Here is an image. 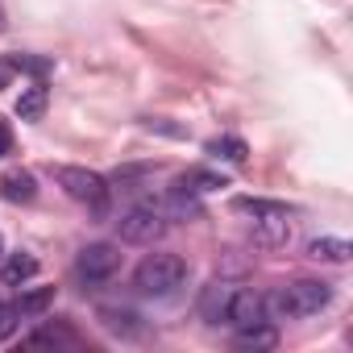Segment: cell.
<instances>
[{"label": "cell", "instance_id": "6da1fadb", "mask_svg": "<svg viewBox=\"0 0 353 353\" xmlns=\"http://www.w3.org/2000/svg\"><path fill=\"white\" fill-rule=\"evenodd\" d=\"M262 299H266V320L270 324L307 320V316H316V312H324L332 303V287L320 283V279H295V283H287V287H279V291H270Z\"/></svg>", "mask_w": 353, "mask_h": 353}, {"label": "cell", "instance_id": "7a4b0ae2", "mask_svg": "<svg viewBox=\"0 0 353 353\" xmlns=\"http://www.w3.org/2000/svg\"><path fill=\"white\" fill-rule=\"evenodd\" d=\"M183 283H188V262L179 254H150L133 270V287L145 299H170V295H179Z\"/></svg>", "mask_w": 353, "mask_h": 353}, {"label": "cell", "instance_id": "3957f363", "mask_svg": "<svg viewBox=\"0 0 353 353\" xmlns=\"http://www.w3.org/2000/svg\"><path fill=\"white\" fill-rule=\"evenodd\" d=\"M237 212L254 216V245L279 250L291 241V212L274 200H237Z\"/></svg>", "mask_w": 353, "mask_h": 353}, {"label": "cell", "instance_id": "277c9868", "mask_svg": "<svg viewBox=\"0 0 353 353\" xmlns=\"http://www.w3.org/2000/svg\"><path fill=\"white\" fill-rule=\"evenodd\" d=\"M54 179H59V188H63L75 204L92 208L96 216H104V212H108L112 188H108L104 174H96V170H88V166H59V170H54Z\"/></svg>", "mask_w": 353, "mask_h": 353}, {"label": "cell", "instance_id": "5b68a950", "mask_svg": "<svg viewBox=\"0 0 353 353\" xmlns=\"http://www.w3.org/2000/svg\"><path fill=\"white\" fill-rule=\"evenodd\" d=\"M166 216H162V208L158 204H133L129 212H121V221H117V233H121V241H129V245H154L162 233H166Z\"/></svg>", "mask_w": 353, "mask_h": 353}, {"label": "cell", "instance_id": "8992f818", "mask_svg": "<svg viewBox=\"0 0 353 353\" xmlns=\"http://www.w3.org/2000/svg\"><path fill=\"white\" fill-rule=\"evenodd\" d=\"M117 270H121V250L112 241H92L75 258V274H79L83 287H104Z\"/></svg>", "mask_w": 353, "mask_h": 353}, {"label": "cell", "instance_id": "52a82bcc", "mask_svg": "<svg viewBox=\"0 0 353 353\" xmlns=\"http://www.w3.org/2000/svg\"><path fill=\"white\" fill-rule=\"evenodd\" d=\"M225 324H233V328L266 324V299H262L258 291H250V287H237V291H233V303H229V312H225Z\"/></svg>", "mask_w": 353, "mask_h": 353}, {"label": "cell", "instance_id": "ba28073f", "mask_svg": "<svg viewBox=\"0 0 353 353\" xmlns=\"http://www.w3.org/2000/svg\"><path fill=\"white\" fill-rule=\"evenodd\" d=\"M233 291H237V283L212 279V283L200 291V316H204L208 324H225V312H229V303H233Z\"/></svg>", "mask_w": 353, "mask_h": 353}, {"label": "cell", "instance_id": "9c48e42d", "mask_svg": "<svg viewBox=\"0 0 353 353\" xmlns=\"http://www.w3.org/2000/svg\"><path fill=\"white\" fill-rule=\"evenodd\" d=\"M0 196H5L9 204H34L38 200L34 170H5V174H0Z\"/></svg>", "mask_w": 353, "mask_h": 353}, {"label": "cell", "instance_id": "30bf717a", "mask_svg": "<svg viewBox=\"0 0 353 353\" xmlns=\"http://www.w3.org/2000/svg\"><path fill=\"white\" fill-rule=\"evenodd\" d=\"M158 208H162V216H166V221H196V216L204 212L200 196H192V192H183V188H170V192H166V200H162Z\"/></svg>", "mask_w": 353, "mask_h": 353}, {"label": "cell", "instance_id": "8fae6325", "mask_svg": "<svg viewBox=\"0 0 353 353\" xmlns=\"http://www.w3.org/2000/svg\"><path fill=\"white\" fill-rule=\"evenodd\" d=\"M38 274V258L34 254H5L0 258V283L5 287H26Z\"/></svg>", "mask_w": 353, "mask_h": 353}, {"label": "cell", "instance_id": "7c38bea8", "mask_svg": "<svg viewBox=\"0 0 353 353\" xmlns=\"http://www.w3.org/2000/svg\"><path fill=\"white\" fill-rule=\"evenodd\" d=\"M307 258L312 262H332V266H345L353 258V245L345 237H312L307 241Z\"/></svg>", "mask_w": 353, "mask_h": 353}, {"label": "cell", "instance_id": "4fadbf2b", "mask_svg": "<svg viewBox=\"0 0 353 353\" xmlns=\"http://www.w3.org/2000/svg\"><path fill=\"white\" fill-rule=\"evenodd\" d=\"M63 345H75V328L71 324H42L38 332L26 336V349H63Z\"/></svg>", "mask_w": 353, "mask_h": 353}, {"label": "cell", "instance_id": "5bb4252c", "mask_svg": "<svg viewBox=\"0 0 353 353\" xmlns=\"http://www.w3.org/2000/svg\"><path fill=\"white\" fill-rule=\"evenodd\" d=\"M233 345H237V349H274V345H279V328H274L270 320H266V324H250V328H237Z\"/></svg>", "mask_w": 353, "mask_h": 353}, {"label": "cell", "instance_id": "9a60e30c", "mask_svg": "<svg viewBox=\"0 0 353 353\" xmlns=\"http://www.w3.org/2000/svg\"><path fill=\"white\" fill-rule=\"evenodd\" d=\"M174 188H183V192H192V196H208V192L229 188V183H225V174H216V170H188V174H179V179H174Z\"/></svg>", "mask_w": 353, "mask_h": 353}, {"label": "cell", "instance_id": "2e32d148", "mask_svg": "<svg viewBox=\"0 0 353 353\" xmlns=\"http://www.w3.org/2000/svg\"><path fill=\"white\" fill-rule=\"evenodd\" d=\"M46 104H50V92H46V83H30V88L17 96V117H21V121H42Z\"/></svg>", "mask_w": 353, "mask_h": 353}, {"label": "cell", "instance_id": "e0dca14e", "mask_svg": "<svg viewBox=\"0 0 353 353\" xmlns=\"http://www.w3.org/2000/svg\"><path fill=\"white\" fill-rule=\"evenodd\" d=\"M50 303H54V287H34V291H21L13 307H17L21 316H42Z\"/></svg>", "mask_w": 353, "mask_h": 353}, {"label": "cell", "instance_id": "ac0fdd59", "mask_svg": "<svg viewBox=\"0 0 353 353\" xmlns=\"http://www.w3.org/2000/svg\"><path fill=\"white\" fill-rule=\"evenodd\" d=\"M100 320H104V328H112V332H121V336H137V332H141L137 316H133V312H125V307H104V312H100Z\"/></svg>", "mask_w": 353, "mask_h": 353}, {"label": "cell", "instance_id": "d6986e66", "mask_svg": "<svg viewBox=\"0 0 353 353\" xmlns=\"http://www.w3.org/2000/svg\"><path fill=\"white\" fill-rule=\"evenodd\" d=\"M204 150H208L212 158H229V162H245V154H250L241 137H212Z\"/></svg>", "mask_w": 353, "mask_h": 353}, {"label": "cell", "instance_id": "ffe728a7", "mask_svg": "<svg viewBox=\"0 0 353 353\" xmlns=\"http://www.w3.org/2000/svg\"><path fill=\"white\" fill-rule=\"evenodd\" d=\"M17 324H21V312L13 303H0V341H9L17 332Z\"/></svg>", "mask_w": 353, "mask_h": 353}, {"label": "cell", "instance_id": "44dd1931", "mask_svg": "<svg viewBox=\"0 0 353 353\" xmlns=\"http://www.w3.org/2000/svg\"><path fill=\"white\" fill-rule=\"evenodd\" d=\"M13 154V129H9V121H0V158H9Z\"/></svg>", "mask_w": 353, "mask_h": 353}, {"label": "cell", "instance_id": "7402d4cb", "mask_svg": "<svg viewBox=\"0 0 353 353\" xmlns=\"http://www.w3.org/2000/svg\"><path fill=\"white\" fill-rule=\"evenodd\" d=\"M13 75H17V71H13V59H0V92L13 83Z\"/></svg>", "mask_w": 353, "mask_h": 353}, {"label": "cell", "instance_id": "603a6c76", "mask_svg": "<svg viewBox=\"0 0 353 353\" xmlns=\"http://www.w3.org/2000/svg\"><path fill=\"white\" fill-rule=\"evenodd\" d=\"M0 30H5V9H0Z\"/></svg>", "mask_w": 353, "mask_h": 353}, {"label": "cell", "instance_id": "cb8c5ba5", "mask_svg": "<svg viewBox=\"0 0 353 353\" xmlns=\"http://www.w3.org/2000/svg\"><path fill=\"white\" fill-rule=\"evenodd\" d=\"M0 258H5V237H0Z\"/></svg>", "mask_w": 353, "mask_h": 353}]
</instances>
